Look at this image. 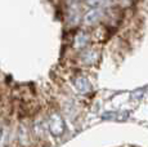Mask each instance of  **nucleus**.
<instances>
[{"label": "nucleus", "mask_w": 148, "mask_h": 147, "mask_svg": "<svg viewBox=\"0 0 148 147\" xmlns=\"http://www.w3.org/2000/svg\"><path fill=\"white\" fill-rule=\"evenodd\" d=\"M90 41H92V35L88 34L86 31H79L77 34L75 35L72 41V48L77 52H81L84 50L85 48L90 47Z\"/></svg>", "instance_id": "20e7f679"}, {"label": "nucleus", "mask_w": 148, "mask_h": 147, "mask_svg": "<svg viewBox=\"0 0 148 147\" xmlns=\"http://www.w3.org/2000/svg\"><path fill=\"white\" fill-rule=\"evenodd\" d=\"M18 141L21 145H27L28 141H30V138H28V131L27 128L25 125H21L18 129Z\"/></svg>", "instance_id": "0eeeda50"}, {"label": "nucleus", "mask_w": 148, "mask_h": 147, "mask_svg": "<svg viewBox=\"0 0 148 147\" xmlns=\"http://www.w3.org/2000/svg\"><path fill=\"white\" fill-rule=\"evenodd\" d=\"M99 57H101V52H99V49H97L94 47L85 48L79 54V59L85 66H93V65H95L99 61Z\"/></svg>", "instance_id": "7ed1b4c3"}, {"label": "nucleus", "mask_w": 148, "mask_h": 147, "mask_svg": "<svg viewBox=\"0 0 148 147\" xmlns=\"http://www.w3.org/2000/svg\"><path fill=\"white\" fill-rule=\"evenodd\" d=\"M72 84L75 87L76 92L80 93V94H88V93L92 92V84H90L89 79L85 78V76H76L72 79Z\"/></svg>", "instance_id": "39448f33"}, {"label": "nucleus", "mask_w": 148, "mask_h": 147, "mask_svg": "<svg viewBox=\"0 0 148 147\" xmlns=\"http://www.w3.org/2000/svg\"><path fill=\"white\" fill-rule=\"evenodd\" d=\"M84 3L89 8H103V9H108L116 5L115 0H85Z\"/></svg>", "instance_id": "423d86ee"}, {"label": "nucleus", "mask_w": 148, "mask_h": 147, "mask_svg": "<svg viewBox=\"0 0 148 147\" xmlns=\"http://www.w3.org/2000/svg\"><path fill=\"white\" fill-rule=\"evenodd\" d=\"M76 1H85V0H76Z\"/></svg>", "instance_id": "1a4fd4ad"}, {"label": "nucleus", "mask_w": 148, "mask_h": 147, "mask_svg": "<svg viewBox=\"0 0 148 147\" xmlns=\"http://www.w3.org/2000/svg\"><path fill=\"white\" fill-rule=\"evenodd\" d=\"M9 129L8 128H0V147H5L9 141Z\"/></svg>", "instance_id": "6e6552de"}, {"label": "nucleus", "mask_w": 148, "mask_h": 147, "mask_svg": "<svg viewBox=\"0 0 148 147\" xmlns=\"http://www.w3.org/2000/svg\"><path fill=\"white\" fill-rule=\"evenodd\" d=\"M106 9L103 8H89L81 17V23L85 27H95L104 21Z\"/></svg>", "instance_id": "f257e3e1"}, {"label": "nucleus", "mask_w": 148, "mask_h": 147, "mask_svg": "<svg viewBox=\"0 0 148 147\" xmlns=\"http://www.w3.org/2000/svg\"><path fill=\"white\" fill-rule=\"evenodd\" d=\"M48 131L53 137H61L66 132V123L58 112H53L48 117Z\"/></svg>", "instance_id": "f03ea898"}]
</instances>
